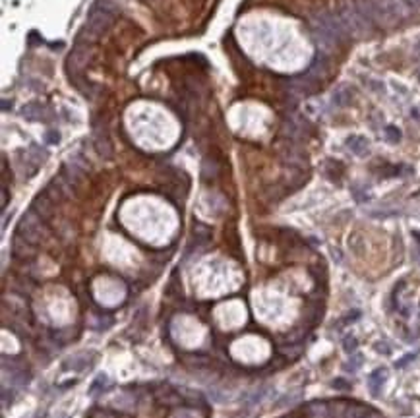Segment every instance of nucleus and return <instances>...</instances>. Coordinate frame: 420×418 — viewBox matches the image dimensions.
Here are the masks:
<instances>
[{"mask_svg":"<svg viewBox=\"0 0 420 418\" xmlns=\"http://www.w3.org/2000/svg\"><path fill=\"white\" fill-rule=\"evenodd\" d=\"M93 143H95V149H97L99 155L110 157V153H112V145H110V142H108V136L105 130L95 128V132H93Z\"/></svg>","mask_w":420,"mask_h":418,"instance_id":"9d476101","label":"nucleus"},{"mask_svg":"<svg viewBox=\"0 0 420 418\" xmlns=\"http://www.w3.org/2000/svg\"><path fill=\"white\" fill-rule=\"evenodd\" d=\"M43 219L33 209L27 211L22 217V221H20V225H18V236H22L23 240H27L29 244H39L43 240Z\"/></svg>","mask_w":420,"mask_h":418,"instance_id":"39448f33","label":"nucleus"},{"mask_svg":"<svg viewBox=\"0 0 420 418\" xmlns=\"http://www.w3.org/2000/svg\"><path fill=\"white\" fill-rule=\"evenodd\" d=\"M157 401H159V405H165V407H180L182 405V395H180V391L161 389L157 393Z\"/></svg>","mask_w":420,"mask_h":418,"instance_id":"f8f14e48","label":"nucleus"},{"mask_svg":"<svg viewBox=\"0 0 420 418\" xmlns=\"http://www.w3.org/2000/svg\"><path fill=\"white\" fill-rule=\"evenodd\" d=\"M412 234H414V238H418V240H420V232L418 231H414Z\"/></svg>","mask_w":420,"mask_h":418,"instance_id":"f704fd0d","label":"nucleus"},{"mask_svg":"<svg viewBox=\"0 0 420 418\" xmlns=\"http://www.w3.org/2000/svg\"><path fill=\"white\" fill-rule=\"evenodd\" d=\"M368 412H372V408L364 407V405H360V403H347L343 418H364Z\"/></svg>","mask_w":420,"mask_h":418,"instance_id":"dca6fc26","label":"nucleus"},{"mask_svg":"<svg viewBox=\"0 0 420 418\" xmlns=\"http://www.w3.org/2000/svg\"><path fill=\"white\" fill-rule=\"evenodd\" d=\"M47 142L49 143H58L60 142V136H58V132H49L47 134Z\"/></svg>","mask_w":420,"mask_h":418,"instance_id":"2f4dec72","label":"nucleus"},{"mask_svg":"<svg viewBox=\"0 0 420 418\" xmlns=\"http://www.w3.org/2000/svg\"><path fill=\"white\" fill-rule=\"evenodd\" d=\"M362 364H364V356H362V354H355V356H353V358H351V360H349V362L343 366V370L353 374V372H356V370H358Z\"/></svg>","mask_w":420,"mask_h":418,"instance_id":"5701e85b","label":"nucleus"},{"mask_svg":"<svg viewBox=\"0 0 420 418\" xmlns=\"http://www.w3.org/2000/svg\"><path fill=\"white\" fill-rule=\"evenodd\" d=\"M386 382H388V370L384 366L381 368H376L372 374L368 375V389H370L372 397H379L381 387L386 385Z\"/></svg>","mask_w":420,"mask_h":418,"instance_id":"0eeeda50","label":"nucleus"},{"mask_svg":"<svg viewBox=\"0 0 420 418\" xmlns=\"http://www.w3.org/2000/svg\"><path fill=\"white\" fill-rule=\"evenodd\" d=\"M300 399H302V391H300V389H298V391H291V393H287V395L281 397L279 401L275 403V407H279V408L281 407H292V405H296Z\"/></svg>","mask_w":420,"mask_h":418,"instance_id":"a211bd4d","label":"nucleus"},{"mask_svg":"<svg viewBox=\"0 0 420 418\" xmlns=\"http://www.w3.org/2000/svg\"><path fill=\"white\" fill-rule=\"evenodd\" d=\"M386 140L391 143H397L401 140V132H399L395 126H388L386 128Z\"/></svg>","mask_w":420,"mask_h":418,"instance_id":"bb28decb","label":"nucleus"},{"mask_svg":"<svg viewBox=\"0 0 420 418\" xmlns=\"http://www.w3.org/2000/svg\"><path fill=\"white\" fill-rule=\"evenodd\" d=\"M31 209L43 221L51 219V217H53V211H54V201L49 198V194H47V192H43V194H39L37 198L33 199V207Z\"/></svg>","mask_w":420,"mask_h":418,"instance_id":"423d86ee","label":"nucleus"},{"mask_svg":"<svg viewBox=\"0 0 420 418\" xmlns=\"http://www.w3.org/2000/svg\"><path fill=\"white\" fill-rule=\"evenodd\" d=\"M335 14H337L339 22L343 25L347 37H364V35L370 33V25L374 23L364 10V6L355 4V2L341 6Z\"/></svg>","mask_w":420,"mask_h":418,"instance_id":"7ed1b4c3","label":"nucleus"},{"mask_svg":"<svg viewBox=\"0 0 420 418\" xmlns=\"http://www.w3.org/2000/svg\"><path fill=\"white\" fill-rule=\"evenodd\" d=\"M374 349H376V352H379V354H391V347L384 341L376 343V345H374Z\"/></svg>","mask_w":420,"mask_h":418,"instance_id":"c756f323","label":"nucleus"},{"mask_svg":"<svg viewBox=\"0 0 420 418\" xmlns=\"http://www.w3.org/2000/svg\"><path fill=\"white\" fill-rule=\"evenodd\" d=\"M108 384V378L105 374L97 375V380L91 384V387H89V395H97V393H101V391H105V387H107Z\"/></svg>","mask_w":420,"mask_h":418,"instance_id":"aec40b11","label":"nucleus"},{"mask_svg":"<svg viewBox=\"0 0 420 418\" xmlns=\"http://www.w3.org/2000/svg\"><path fill=\"white\" fill-rule=\"evenodd\" d=\"M353 97H355V93L351 88H339L333 93V103L337 107H349L353 103Z\"/></svg>","mask_w":420,"mask_h":418,"instance_id":"2eb2a0df","label":"nucleus"},{"mask_svg":"<svg viewBox=\"0 0 420 418\" xmlns=\"http://www.w3.org/2000/svg\"><path fill=\"white\" fill-rule=\"evenodd\" d=\"M418 262H420V252H418Z\"/></svg>","mask_w":420,"mask_h":418,"instance_id":"e433bc0d","label":"nucleus"},{"mask_svg":"<svg viewBox=\"0 0 420 418\" xmlns=\"http://www.w3.org/2000/svg\"><path fill=\"white\" fill-rule=\"evenodd\" d=\"M265 393H268V389L265 387H259V389H256V391H252L250 393V397H248V405H256V403H259L263 397H265Z\"/></svg>","mask_w":420,"mask_h":418,"instance_id":"a878e982","label":"nucleus"},{"mask_svg":"<svg viewBox=\"0 0 420 418\" xmlns=\"http://www.w3.org/2000/svg\"><path fill=\"white\" fill-rule=\"evenodd\" d=\"M12 250H14V254H16L18 258H29V256L33 254V244H29L27 240H23L22 236L16 234V238H14V242H12Z\"/></svg>","mask_w":420,"mask_h":418,"instance_id":"4468645a","label":"nucleus"},{"mask_svg":"<svg viewBox=\"0 0 420 418\" xmlns=\"http://www.w3.org/2000/svg\"><path fill=\"white\" fill-rule=\"evenodd\" d=\"M318 86H320V81L314 79L312 76H308V74H302V76L292 79V89H294L296 93H302V95H310V93H314Z\"/></svg>","mask_w":420,"mask_h":418,"instance_id":"6e6552de","label":"nucleus"},{"mask_svg":"<svg viewBox=\"0 0 420 418\" xmlns=\"http://www.w3.org/2000/svg\"><path fill=\"white\" fill-rule=\"evenodd\" d=\"M362 6L370 20L381 25H391L409 14V6L405 4V0H364Z\"/></svg>","mask_w":420,"mask_h":418,"instance_id":"f03ea898","label":"nucleus"},{"mask_svg":"<svg viewBox=\"0 0 420 418\" xmlns=\"http://www.w3.org/2000/svg\"><path fill=\"white\" fill-rule=\"evenodd\" d=\"M347 147L355 155H358V157H364L370 151V142H368L364 136H351L347 140Z\"/></svg>","mask_w":420,"mask_h":418,"instance_id":"9b49d317","label":"nucleus"},{"mask_svg":"<svg viewBox=\"0 0 420 418\" xmlns=\"http://www.w3.org/2000/svg\"><path fill=\"white\" fill-rule=\"evenodd\" d=\"M87 352H84V354H78V356H74V358H70V360H66L64 362V368H72V370H84L87 366V358H84Z\"/></svg>","mask_w":420,"mask_h":418,"instance_id":"6ab92c4d","label":"nucleus"},{"mask_svg":"<svg viewBox=\"0 0 420 418\" xmlns=\"http://www.w3.org/2000/svg\"><path fill=\"white\" fill-rule=\"evenodd\" d=\"M6 201H8V194H6V188L2 190V207H6Z\"/></svg>","mask_w":420,"mask_h":418,"instance_id":"473e14b6","label":"nucleus"},{"mask_svg":"<svg viewBox=\"0 0 420 418\" xmlns=\"http://www.w3.org/2000/svg\"><path fill=\"white\" fill-rule=\"evenodd\" d=\"M281 418H291V416H281Z\"/></svg>","mask_w":420,"mask_h":418,"instance_id":"c9c22d12","label":"nucleus"},{"mask_svg":"<svg viewBox=\"0 0 420 418\" xmlns=\"http://www.w3.org/2000/svg\"><path fill=\"white\" fill-rule=\"evenodd\" d=\"M414 358H416L414 354H405V356H403L401 360H397V362H395V368H403V366H407L409 362H412Z\"/></svg>","mask_w":420,"mask_h":418,"instance_id":"7c9ffc66","label":"nucleus"},{"mask_svg":"<svg viewBox=\"0 0 420 418\" xmlns=\"http://www.w3.org/2000/svg\"><path fill=\"white\" fill-rule=\"evenodd\" d=\"M119 12V6L112 0H95L93 6L89 8V14H87L84 33L89 35V37L103 33L105 29H108V25L114 22Z\"/></svg>","mask_w":420,"mask_h":418,"instance_id":"20e7f679","label":"nucleus"},{"mask_svg":"<svg viewBox=\"0 0 420 418\" xmlns=\"http://www.w3.org/2000/svg\"><path fill=\"white\" fill-rule=\"evenodd\" d=\"M331 387L337 389V391H349L351 389V384L347 382L345 378H335L333 382H331Z\"/></svg>","mask_w":420,"mask_h":418,"instance_id":"cd10ccee","label":"nucleus"},{"mask_svg":"<svg viewBox=\"0 0 420 418\" xmlns=\"http://www.w3.org/2000/svg\"><path fill=\"white\" fill-rule=\"evenodd\" d=\"M202 176H204V180H213L217 176V165L215 161H209V159H205L204 161V166H202Z\"/></svg>","mask_w":420,"mask_h":418,"instance_id":"4be33fe9","label":"nucleus"},{"mask_svg":"<svg viewBox=\"0 0 420 418\" xmlns=\"http://www.w3.org/2000/svg\"><path fill=\"white\" fill-rule=\"evenodd\" d=\"M22 116L25 120L41 122L47 118V109L41 103H27L25 107H22Z\"/></svg>","mask_w":420,"mask_h":418,"instance_id":"1a4fd4ad","label":"nucleus"},{"mask_svg":"<svg viewBox=\"0 0 420 418\" xmlns=\"http://www.w3.org/2000/svg\"><path fill=\"white\" fill-rule=\"evenodd\" d=\"M171 418H196V412L188 410V408H178V410H174Z\"/></svg>","mask_w":420,"mask_h":418,"instance_id":"c85d7f7f","label":"nucleus"},{"mask_svg":"<svg viewBox=\"0 0 420 418\" xmlns=\"http://www.w3.org/2000/svg\"><path fill=\"white\" fill-rule=\"evenodd\" d=\"M341 163H335V161H327L325 163V175L329 176L331 180H339L341 178Z\"/></svg>","mask_w":420,"mask_h":418,"instance_id":"412c9836","label":"nucleus"},{"mask_svg":"<svg viewBox=\"0 0 420 418\" xmlns=\"http://www.w3.org/2000/svg\"><path fill=\"white\" fill-rule=\"evenodd\" d=\"M358 318H360V310H351L347 316H343V318L337 321V325H351V323H355Z\"/></svg>","mask_w":420,"mask_h":418,"instance_id":"b1692460","label":"nucleus"},{"mask_svg":"<svg viewBox=\"0 0 420 418\" xmlns=\"http://www.w3.org/2000/svg\"><path fill=\"white\" fill-rule=\"evenodd\" d=\"M364 418H384V416H381V414H377V412H374V410H372V412H368V414H366V416H364Z\"/></svg>","mask_w":420,"mask_h":418,"instance_id":"72a5a7b5","label":"nucleus"},{"mask_svg":"<svg viewBox=\"0 0 420 418\" xmlns=\"http://www.w3.org/2000/svg\"><path fill=\"white\" fill-rule=\"evenodd\" d=\"M356 347H358V341H356L355 335H347L345 339H343V351L345 352L353 354L356 351Z\"/></svg>","mask_w":420,"mask_h":418,"instance_id":"393cba45","label":"nucleus"},{"mask_svg":"<svg viewBox=\"0 0 420 418\" xmlns=\"http://www.w3.org/2000/svg\"><path fill=\"white\" fill-rule=\"evenodd\" d=\"M312 33L316 37L318 45H322L325 49H331L341 39L347 37L345 29H343V25H341L335 12H320V14H316L312 18Z\"/></svg>","mask_w":420,"mask_h":418,"instance_id":"f257e3e1","label":"nucleus"},{"mask_svg":"<svg viewBox=\"0 0 420 418\" xmlns=\"http://www.w3.org/2000/svg\"><path fill=\"white\" fill-rule=\"evenodd\" d=\"M306 418H331L329 405L323 401H312L306 405Z\"/></svg>","mask_w":420,"mask_h":418,"instance_id":"ddd939ff","label":"nucleus"},{"mask_svg":"<svg viewBox=\"0 0 420 418\" xmlns=\"http://www.w3.org/2000/svg\"><path fill=\"white\" fill-rule=\"evenodd\" d=\"M302 351H304V345H302L300 341L298 343H285V345H281L279 347V352L283 354V356H287V358H296Z\"/></svg>","mask_w":420,"mask_h":418,"instance_id":"f3484780","label":"nucleus"}]
</instances>
